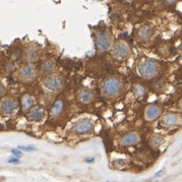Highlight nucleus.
Masks as SVG:
<instances>
[{"label":"nucleus","instance_id":"obj_1","mask_svg":"<svg viewBox=\"0 0 182 182\" xmlns=\"http://www.w3.org/2000/svg\"><path fill=\"white\" fill-rule=\"evenodd\" d=\"M122 88V81L117 77H109L104 80L102 85V92L107 97H113L118 94Z\"/></svg>","mask_w":182,"mask_h":182},{"label":"nucleus","instance_id":"obj_2","mask_svg":"<svg viewBox=\"0 0 182 182\" xmlns=\"http://www.w3.org/2000/svg\"><path fill=\"white\" fill-rule=\"evenodd\" d=\"M158 63L154 61V60H145L140 63L137 68V71L140 73V75L144 79H153V77L157 74L158 72Z\"/></svg>","mask_w":182,"mask_h":182},{"label":"nucleus","instance_id":"obj_3","mask_svg":"<svg viewBox=\"0 0 182 182\" xmlns=\"http://www.w3.org/2000/svg\"><path fill=\"white\" fill-rule=\"evenodd\" d=\"M112 54L117 59H125L130 54V47L124 41H119L114 44L112 49Z\"/></svg>","mask_w":182,"mask_h":182},{"label":"nucleus","instance_id":"obj_4","mask_svg":"<svg viewBox=\"0 0 182 182\" xmlns=\"http://www.w3.org/2000/svg\"><path fill=\"white\" fill-rule=\"evenodd\" d=\"M96 44H97V47L100 51H102V52L107 51L111 45L110 35L106 31H104V30L99 31L97 34V37H96Z\"/></svg>","mask_w":182,"mask_h":182},{"label":"nucleus","instance_id":"obj_5","mask_svg":"<svg viewBox=\"0 0 182 182\" xmlns=\"http://www.w3.org/2000/svg\"><path fill=\"white\" fill-rule=\"evenodd\" d=\"M44 86L46 89H48L49 91L52 92H56V91H59L62 86V80L60 77L57 76H51L46 79L44 80Z\"/></svg>","mask_w":182,"mask_h":182},{"label":"nucleus","instance_id":"obj_6","mask_svg":"<svg viewBox=\"0 0 182 182\" xmlns=\"http://www.w3.org/2000/svg\"><path fill=\"white\" fill-rule=\"evenodd\" d=\"M36 76V69L31 64H27L21 67L19 72V77L23 80H31Z\"/></svg>","mask_w":182,"mask_h":182},{"label":"nucleus","instance_id":"obj_7","mask_svg":"<svg viewBox=\"0 0 182 182\" xmlns=\"http://www.w3.org/2000/svg\"><path fill=\"white\" fill-rule=\"evenodd\" d=\"M138 141H140V134L137 132L131 131L124 134V135L121 137L120 144L124 146H130L136 145Z\"/></svg>","mask_w":182,"mask_h":182},{"label":"nucleus","instance_id":"obj_8","mask_svg":"<svg viewBox=\"0 0 182 182\" xmlns=\"http://www.w3.org/2000/svg\"><path fill=\"white\" fill-rule=\"evenodd\" d=\"M92 128H93V125L90 122V120H88V119L80 120L74 124V131L79 134L88 133L92 130Z\"/></svg>","mask_w":182,"mask_h":182},{"label":"nucleus","instance_id":"obj_9","mask_svg":"<svg viewBox=\"0 0 182 182\" xmlns=\"http://www.w3.org/2000/svg\"><path fill=\"white\" fill-rule=\"evenodd\" d=\"M161 114V108L157 105H149L146 108L145 117L148 121H153L157 119Z\"/></svg>","mask_w":182,"mask_h":182},{"label":"nucleus","instance_id":"obj_10","mask_svg":"<svg viewBox=\"0 0 182 182\" xmlns=\"http://www.w3.org/2000/svg\"><path fill=\"white\" fill-rule=\"evenodd\" d=\"M14 109H15V103L12 99L3 100L1 105H0V110H1V112L4 114H10Z\"/></svg>","mask_w":182,"mask_h":182},{"label":"nucleus","instance_id":"obj_11","mask_svg":"<svg viewBox=\"0 0 182 182\" xmlns=\"http://www.w3.org/2000/svg\"><path fill=\"white\" fill-rule=\"evenodd\" d=\"M179 120H180L179 116H177L173 113H169L163 117L162 122L164 125H166V126H174V125L179 123Z\"/></svg>","mask_w":182,"mask_h":182},{"label":"nucleus","instance_id":"obj_12","mask_svg":"<svg viewBox=\"0 0 182 182\" xmlns=\"http://www.w3.org/2000/svg\"><path fill=\"white\" fill-rule=\"evenodd\" d=\"M152 35H153V30H152L151 27L149 25H145V27H142L140 31L137 33V36H138V39H140L141 41H148L150 40V38L152 37Z\"/></svg>","mask_w":182,"mask_h":182},{"label":"nucleus","instance_id":"obj_13","mask_svg":"<svg viewBox=\"0 0 182 182\" xmlns=\"http://www.w3.org/2000/svg\"><path fill=\"white\" fill-rule=\"evenodd\" d=\"M45 116V111L42 108H34L30 112V119L33 121H41Z\"/></svg>","mask_w":182,"mask_h":182},{"label":"nucleus","instance_id":"obj_14","mask_svg":"<svg viewBox=\"0 0 182 182\" xmlns=\"http://www.w3.org/2000/svg\"><path fill=\"white\" fill-rule=\"evenodd\" d=\"M55 67L56 65L54 61H52V60H45L42 64L41 69H42V72L45 73V74H51V73H53L55 71Z\"/></svg>","mask_w":182,"mask_h":182},{"label":"nucleus","instance_id":"obj_15","mask_svg":"<svg viewBox=\"0 0 182 182\" xmlns=\"http://www.w3.org/2000/svg\"><path fill=\"white\" fill-rule=\"evenodd\" d=\"M79 98H80V100L83 103L88 104L90 102H92V100H93V93L91 92L90 90H88V89H83L79 93Z\"/></svg>","mask_w":182,"mask_h":182},{"label":"nucleus","instance_id":"obj_16","mask_svg":"<svg viewBox=\"0 0 182 182\" xmlns=\"http://www.w3.org/2000/svg\"><path fill=\"white\" fill-rule=\"evenodd\" d=\"M25 55H27V58L30 60V61H35V60L38 58L39 52L35 47H31V48H29L27 50V54Z\"/></svg>","mask_w":182,"mask_h":182},{"label":"nucleus","instance_id":"obj_17","mask_svg":"<svg viewBox=\"0 0 182 182\" xmlns=\"http://www.w3.org/2000/svg\"><path fill=\"white\" fill-rule=\"evenodd\" d=\"M33 103H34L33 99L31 96H29V95H25L23 99H21V104H23V107L25 110H29L30 108L33 106Z\"/></svg>","mask_w":182,"mask_h":182},{"label":"nucleus","instance_id":"obj_18","mask_svg":"<svg viewBox=\"0 0 182 182\" xmlns=\"http://www.w3.org/2000/svg\"><path fill=\"white\" fill-rule=\"evenodd\" d=\"M163 142V137L160 135V134H155V135L151 138V141L150 144L152 146H154V148H158L162 145Z\"/></svg>","mask_w":182,"mask_h":182},{"label":"nucleus","instance_id":"obj_19","mask_svg":"<svg viewBox=\"0 0 182 182\" xmlns=\"http://www.w3.org/2000/svg\"><path fill=\"white\" fill-rule=\"evenodd\" d=\"M133 94L135 95L137 98H141L145 96L146 89L141 85H135L133 86Z\"/></svg>","mask_w":182,"mask_h":182},{"label":"nucleus","instance_id":"obj_20","mask_svg":"<svg viewBox=\"0 0 182 182\" xmlns=\"http://www.w3.org/2000/svg\"><path fill=\"white\" fill-rule=\"evenodd\" d=\"M63 108V102L62 101H57L55 104L53 108H52V115L53 116H57L60 114V112H61Z\"/></svg>","mask_w":182,"mask_h":182},{"label":"nucleus","instance_id":"obj_21","mask_svg":"<svg viewBox=\"0 0 182 182\" xmlns=\"http://www.w3.org/2000/svg\"><path fill=\"white\" fill-rule=\"evenodd\" d=\"M19 150L21 151H25V152H31V151H36L37 149L36 148H34V146H20Z\"/></svg>","mask_w":182,"mask_h":182},{"label":"nucleus","instance_id":"obj_22","mask_svg":"<svg viewBox=\"0 0 182 182\" xmlns=\"http://www.w3.org/2000/svg\"><path fill=\"white\" fill-rule=\"evenodd\" d=\"M11 153L14 154V155H15L16 157H21V156H23V153H21V152L19 151V150H15V149H14L11 151Z\"/></svg>","mask_w":182,"mask_h":182},{"label":"nucleus","instance_id":"obj_23","mask_svg":"<svg viewBox=\"0 0 182 182\" xmlns=\"http://www.w3.org/2000/svg\"><path fill=\"white\" fill-rule=\"evenodd\" d=\"M8 163H10V164H16V163H19V160L17 159V158H12L10 160H8Z\"/></svg>","mask_w":182,"mask_h":182},{"label":"nucleus","instance_id":"obj_24","mask_svg":"<svg viewBox=\"0 0 182 182\" xmlns=\"http://www.w3.org/2000/svg\"><path fill=\"white\" fill-rule=\"evenodd\" d=\"M163 170H160L159 172H157V173H156V174H155V176H154V178H159V177H161V175L163 174Z\"/></svg>","mask_w":182,"mask_h":182},{"label":"nucleus","instance_id":"obj_25","mask_svg":"<svg viewBox=\"0 0 182 182\" xmlns=\"http://www.w3.org/2000/svg\"><path fill=\"white\" fill-rule=\"evenodd\" d=\"M14 63H10L9 65H7V69L9 71H12V69H14Z\"/></svg>","mask_w":182,"mask_h":182},{"label":"nucleus","instance_id":"obj_26","mask_svg":"<svg viewBox=\"0 0 182 182\" xmlns=\"http://www.w3.org/2000/svg\"><path fill=\"white\" fill-rule=\"evenodd\" d=\"M4 94V86L2 85V84H0V96Z\"/></svg>","mask_w":182,"mask_h":182},{"label":"nucleus","instance_id":"obj_27","mask_svg":"<svg viewBox=\"0 0 182 182\" xmlns=\"http://www.w3.org/2000/svg\"><path fill=\"white\" fill-rule=\"evenodd\" d=\"M94 160H95L94 158H88L85 160V162L86 163H94Z\"/></svg>","mask_w":182,"mask_h":182},{"label":"nucleus","instance_id":"obj_28","mask_svg":"<svg viewBox=\"0 0 182 182\" xmlns=\"http://www.w3.org/2000/svg\"><path fill=\"white\" fill-rule=\"evenodd\" d=\"M177 0H167V2L168 3H174V2H176Z\"/></svg>","mask_w":182,"mask_h":182},{"label":"nucleus","instance_id":"obj_29","mask_svg":"<svg viewBox=\"0 0 182 182\" xmlns=\"http://www.w3.org/2000/svg\"><path fill=\"white\" fill-rule=\"evenodd\" d=\"M179 109L182 111V101H181V102H180V104H179Z\"/></svg>","mask_w":182,"mask_h":182}]
</instances>
